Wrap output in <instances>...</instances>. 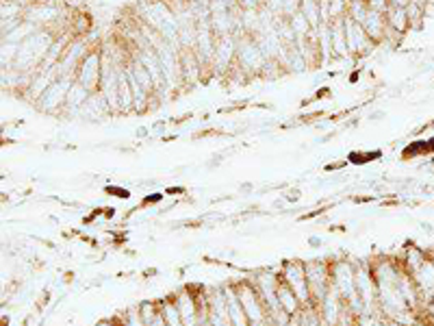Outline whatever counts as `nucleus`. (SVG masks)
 <instances>
[{
  "mask_svg": "<svg viewBox=\"0 0 434 326\" xmlns=\"http://www.w3.org/2000/svg\"><path fill=\"white\" fill-rule=\"evenodd\" d=\"M104 194L115 196V198H122V201H129V198H131V192H129V189L118 187V185H108V187H104Z\"/></svg>",
  "mask_w": 434,
  "mask_h": 326,
  "instance_id": "10",
  "label": "nucleus"
},
{
  "mask_svg": "<svg viewBox=\"0 0 434 326\" xmlns=\"http://www.w3.org/2000/svg\"><path fill=\"white\" fill-rule=\"evenodd\" d=\"M309 244L317 248V246H321V240H317V238H311V240H309Z\"/></svg>",
  "mask_w": 434,
  "mask_h": 326,
  "instance_id": "13",
  "label": "nucleus"
},
{
  "mask_svg": "<svg viewBox=\"0 0 434 326\" xmlns=\"http://www.w3.org/2000/svg\"><path fill=\"white\" fill-rule=\"evenodd\" d=\"M278 270H280V281L294 289V294L300 298L304 309L315 306L313 292H311V285H309V277H306V263L300 261V259H289Z\"/></svg>",
  "mask_w": 434,
  "mask_h": 326,
  "instance_id": "1",
  "label": "nucleus"
},
{
  "mask_svg": "<svg viewBox=\"0 0 434 326\" xmlns=\"http://www.w3.org/2000/svg\"><path fill=\"white\" fill-rule=\"evenodd\" d=\"M159 306H161V313H163V318H166V324L168 326H185L183 324V316H180L178 306H176V302H174L172 296L166 298V300H161Z\"/></svg>",
  "mask_w": 434,
  "mask_h": 326,
  "instance_id": "7",
  "label": "nucleus"
},
{
  "mask_svg": "<svg viewBox=\"0 0 434 326\" xmlns=\"http://www.w3.org/2000/svg\"><path fill=\"white\" fill-rule=\"evenodd\" d=\"M278 302H280V306L282 309L291 316V318H296V316H300L302 311H304V306H302V302H300V298L294 294V289L289 287V285H284L282 281H280V285H278Z\"/></svg>",
  "mask_w": 434,
  "mask_h": 326,
  "instance_id": "6",
  "label": "nucleus"
},
{
  "mask_svg": "<svg viewBox=\"0 0 434 326\" xmlns=\"http://www.w3.org/2000/svg\"><path fill=\"white\" fill-rule=\"evenodd\" d=\"M137 309H139V316H141V320L146 322L148 326L154 322V318L161 313V306H159V302H154V300H146V302H139L137 304Z\"/></svg>",
  "mask_w": 434,
  "mask_h": 326,
  "instance_id": "9",
  "label": "nucleus"
},
{
  "mask_svg": "<svg viewBox=\"0 0 434 326\" xmlns=\"http://www.w3.org/2000/svg\"><path fill=\"white\" fill-rule=\"evenodd\" d=\"M306 263V277H309V285L313 292L315 304L321 302V298L330 292L332 287V274H330V261H304Z\"/></svg>",
  "mask_w": 434,
  "mask_h": 326,
  "instance_id": "3",
  "label": "nucleus"
},
{
  "mask_svg": "<svg viewBox=\"0 0 434 326\" xmlns=\"http://www.w3.org/2000/svg\"><path fill=\"white\" fill-rule=\"evenodd\" d=\"M419 226H421V231H426V235H432V233H434V228H432L430 222H421Z\"/></svg>",
  "mask_w": 434,
  "mask_h": 326,
  "instance_id": "12",
  "label": "nucleus"
},
{
  "mask_svg": "<svg viewBox=\"0 0 434 326\" xmlns=\"http://www.w3.org/2000/svg\"><path fill=\"white\" fill-rule=\"evenodd\" d=\"M346 40L352 57H363V54H367L373 48V42L365 33V29L348 15H346Z\"/></svg>",
  "mask_w": 434,
  "mask_h": 326,
  "instance_id": "4",
  "label": "nucleus"
},
{
  "mask_svg": "<svg viewBox=\"0 0 434 326\" xmlns=\"http://www.w3.org/2000/svg\"><path fill=\"white\" fill-rule=\"evenodd\" d=\"M380 157H383L380 150H354V153H350L348 163H352V166H367V163H373Z\"/></svg>",
  "mask_w": 434,
  "mask_h": 326,
  "instance_id": "8",
  "label": "nucleus"
},
{
  "mask_svg": "<svg viewBox=\"0 0 434 326\" xmlns=\"http://www.w3.org/2000/svg\"><path fill=\"white\" fill-rule=\"evenodd\" d=\"M163 198H166V194H146L143 196V201H141V207H152V205H161L163 203Z\"/></svg>",
  "mask_w": 434,
  "mask_h": 326,
  "instance_id": "11",
  "label": "nucleus"
},
{
  "mask_svg": "<svg viewBox=\"0 0 434 326\" xmlns=\"http://www.w3.org/2000/svg\"><path fill=\"white\" fill-rule=\"evenodd\" d=\"M412 281H415V285H417V289H419V296H421V304L426 306L428 302H432L434 300V261H432V257L428 255V259L412 272ZM421 306V309H424Z\"/></svg>",
  "mask_w": 434,
  "mask_h": 326,
  "instance_id": "5",
  "label": "nucleus"
},
{
  "mask_svg": "<svg viewBox=\"0 0 434 326\" xmlns=\"http://www.w3.org/2000/svg\"><path fill=\"white\" fill-rule=\"evenodd\" d=\"M430 257H432V261H434V250H430Z\"/></svg>",
  "mask_w": 434,
  "mask_h": 326,
  "instance_id": "14",
  "label": "nucleus"
},
{
  "mask_svg": "<svg viewBox=\"0 0 434 326\" xmlns=\"http://www.w3.org/2000/svg\"><path fill=\"white\" fill-rule=\"evenodd\" d=\"M74 81L85 85L89 92H98L102 83V52L100 50L92 48L85 54V59L77 68Z\"/></svg>",
  "mask_w": 434,
  "mask_h": 326,
  "instance_id": "2",
  "label": "nucleus"
}]
</instances>
